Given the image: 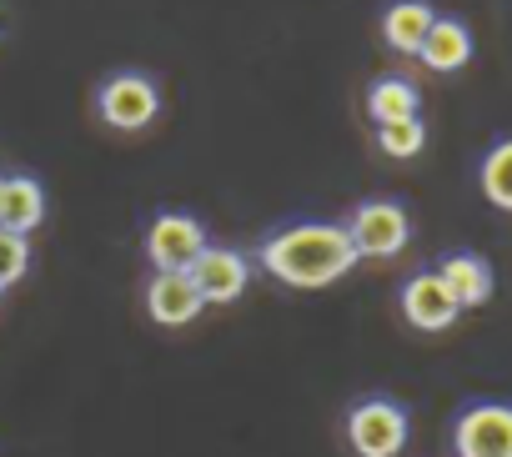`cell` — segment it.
I'll return each mask as SVG.
<instances>
[{
  "instance_id": "cell-6",
  "label": "cell",
  "mask_w": 512,
  "mask_h": 457,
  "mask_svg": "<svg viewBox=\"0 0 512 457\" xmlns=\"http://www.w3.org/2000/svg\"><path fill=\"white\" fill-rule=\"evenodd\" d=\"M457 457H512V407L507 402H472L452 427Z\"/></svg>"
},
{
  "instance_id": "cell-11",
  "label": "cell",
  "mask_w": 512,
  "mask_h": 457,
  "mask_svg": "<svg viewBox=\"0 0 512 457\" xmlns=\"http://www.w3.org/2000/svg\"><path fill=\"white\" fill-rule=\"evenodd\" d=\"M437 282L447 287V297L457 302V312L492 302V287H497L492 267H487L477 252H452V257H442V267H437Z\"/></svg>"
},
{
  "instance_id": "cell-2",
  "label": "cell",
  "mask_w": 512,
  "mask_h": 457,
  "mask_svg": "<svg viewBox=\"0 0 512 457\" xmlns=\"http://www.w3.org/2000/svg\"><path fill=\"white\" fill-rule=\"evenodd\" d=\"M156 111H161V91H156V81L141 76V71H116V76H106L101 91H96V116H101V126H111V131H121V136L146 131V126L156 121Z\"/></svg>"
},
{
  "instance_id": "cell-8",
  "label": "cell",
  "mask_w": 512,
  "mask_h": 457,
  "mask_svg": "<svg viewBox=\"0 0 512 457\" xmlns=\"http://www.w3.org/2000/svg\"><path fill=\"white\" fill-rule=\"evenodd\" d=\"M46 221V186L26 171H0V232L26 237Z\"/></svg>"
},
{
  "instance_id": "cell-7",
  "label": "cell",
  "mask_w": 512,
  "mask_h": 457,
  "mask_svg": "<svg viewBox=\"0 0 512 457\" xmlns=\"http://www.w3.org/2000/svg\"><path fill=\"white\" fill-rule=\"evenodd\" d=\"M186 277L196 282V292H201L206 307H226V302H236L251 287V262L236 247H206Z\"/></svg>"
},
{
  "instance_id": "cell-10",
  "label": "cell",
  "mask_w": 512,
  "mask_h": 457,
  "mask_svg": "<svg viewBox=\"0 0 512 457\" xmlns=\"http://www.w3.org/2000/svg\"><path fill=\"white\" fill-rule=\"evenodd\" d=\"M402 317H407L417 332H447L462 312H457V302L447 297V287L437 282V272H417V277H407V287H402Z\"/></svg>"
},
{
  "instance_id": "cell-15",
  "label": "cell",
  "mask_w": 512,
  "mask_h": 457,
  "mask_svg": "<svg viewBox=\"0 0 512 457\" xmlns=\"http://www.w3.org/2000/svg\"><path fill=\"white\" fill-rule=\"evenodd\" d=\"M482 196L497 211H512V141H497L482 161Z\"/></svg>"
},
{
  "instance_id": "cell-1",
  "label": "cell",
  "mask_w": 512,
  "mask_h": 457,
  "mask_svg": "<svg viewBox=\"0 0 512 457\" xmlns=\"http://www.w3.org/2000/svg\"><path fill=\"white\" fill-rule=\"evenodd\" d=\"M256 262L267 267V277H277L282 287L297 292H317L342 282L357 267V247L347 237V226L337 221H297L272 232L262 247H256Z\"/></svg>"
},
{
  "instance_id": "cell-9",
  "label": "cell",
  "mask_w": 512,
  "mask_h": 457,
  "mask_svg": "<svg viewBox=\"0 0 512 457\" xmlns=\"http://www.w3.org/2000/svg\"><path fill=\"white\" fill-rule=\"evenodd\" d=\"M146 312H151L156 327H186L206 312V302H201V292L186 272H156L146 282Z\"/></svg>"
},
{
  "instance_id": "cell-5",
  "label": "cell",
  "mask_w": 512,
  "mask_h": 457,
  "mask_svg": "<svg viewBox=\"0 0 512 457\" xmlns=\"http://www.w3.org/2000/svg\"><path fill=\"white\" fill-rule=\"evenodd\" d=\"M206 226L186 211H161L151 226H146V257L156 272H191L196 257L206 252Z\"/></svg>"
},
{
  "instance_id": "cell-4",
  "label": "cell",
  "mask_w": 512,
  "mask_h": 457,
  "mask_svg": "<svg viewBox=\"0 0 512 457\" xmlns=\"http://www.w3.org/2000/svg\"><path fill=\"white\" fill-rule=\"evenodd\" d=\"M347 237H352V247H357V262H362V257L387 262V257L407 252V242H412V216H407V206H397V201H362L357 216L347 221Z\"/></svg>"
},
{
  "instance_id": "cell-16",
  "label": "cell",
  "mask_w": 512,
  "mask_h": 457,
  "mask_svg": "<svg viewBox=\"0 0 512 457\" xmlns=\"http://www.w3.org/2000/svg\"><path fill=\"white\" fill-rule=\"evenodd\" d=\"M377 146H382V156H397V161L417 156V151L427 146L422 116H417V121H397V126H377Z\"/></svg>"
},
{
  "instance_id": "cell-17",
  "label": "cell",
  "mask_w": 512,
  "mask_h": 457,
  "mask_svg": "<svg viewBox=\"0 0 512 457\" xmlns=\"http://www.w3.org/2000/svg\"><path fill=\"white\" fill-rule=\"evenodd\" d=\"M26 272H31V242H26V237H6V232H0V297H6Z\"/></svg>"
},
{
  "instance_id": "cell-13",
  "label": "cell",
  "mask_w": 512,
  "mask_h": 457,
  "mask_svg": "<svg viewBox=\"0 0 512 457\" xmlns=\"http://www.w3.org/2000/svg\"><path fill=\"white\" fill-rule=\"evenodd\" d=\"M417 56H422V66H432V71H442V76H447V71H462V66L472 61V36H467L462 21L437 16Z\"/></svg>"
},
{
  "instance_id": "cell-3",
  "label": "cell",
  "mask_w": 512,
  "mask_h": 457,
  "mask_svg": "<svg viewBox=\"0 0 512 457\" xmlns=\"http://www.w3.org/2000/svg\"><path fill=\"white\" fill-rule=\"evenodd\" d=\"M347 442L357 457H397L407 447V407L392 397H362L347 412Z\"/></svg>"
},
{
  "instance_id": "cell-12",
  "label": "cell",
  "mask_w": 512,
  "mask_h": 457,
  "mask_svg": "<svg viewBox=\"0 0 512 457\" xmlns=\"http://www.w3.org/2000/svg\"><path fill=\"white\" fill-rule=\"evenodd\" d=\"M432 6L427 0H397V6H387V16H382V41L397 51V56H417L422 51V41H427V31H432Z\"/></svg>"
},
{
  "instance_id": "cell-14",
  "label": "cell",
  "mask_w": 512,
  "mask_h": 457,
  "mask_svg": "<svg viewBox=\"0 0 512 457\" xmlns=\"http://www.w3.org/2000/svg\"><path fill=\"white\" fill-rule=\"evenodd\" d=\"M417 106H422V96H417V86H412L407 76H377L372 91H367V116H372L377 126L417 121Z\"/></svg>"
}]
</instances>
